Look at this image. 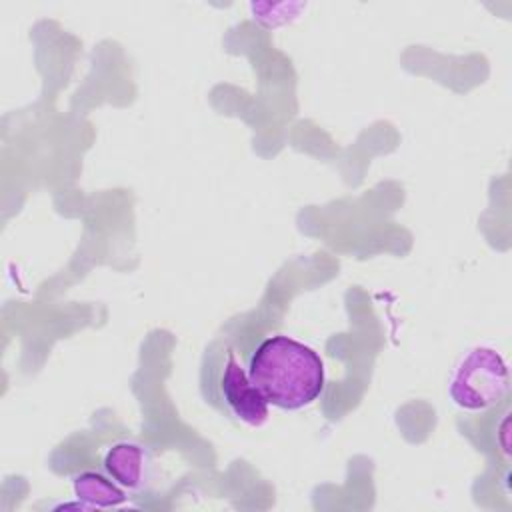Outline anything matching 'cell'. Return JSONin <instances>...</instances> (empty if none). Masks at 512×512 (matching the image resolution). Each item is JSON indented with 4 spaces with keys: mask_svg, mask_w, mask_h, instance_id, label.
<instances>
[{
    "mask_svg": "<svg viewBox=\"0 0 512 512\" xmlns=\"http://www.w3.org/2000/svg\"><path fill=\"white\" fill-rule=\"evenodd\" d=\"M74 494L86 508H112L126 500L122 486H118L108 474L94 470L80 472L74 478Z\"/></svg>",
    "mask_w": 512,
    "mask_h": 512,
    "instance_id": "obj_5",
    "label": "cell"
},
{
    "mask_svg": "<svg viewBox=\"0 0 512 512\" xmlns=\"http://www.w3.org/2000/svg\"><path fill=\"white\" fill-rule=\"evenodd\" d=\"M202 394L206 402L216 406L228 418L258 428L268 420V402L252 384L248 368H244L232 350L220 352L216 358L208 352L202 366Z\"/></svg>",
    "mask_w": 512,
    "mask_h": 512,
    "instance_id": "obj_2",
    "label": "cell"
},
{
    "mask_svg": "<svg viewBox=\"0 0 512 512\" xmlns=\"http://www.w3.org/2000/svg\"><path fill=\"white\" fill-rule=\"evenodd\" d=\"M102 468L124 490L142 492L152 482L154 460L144 446L136 442H118L106 452Z\"/></svg>",
    "mask_w": 512,
    "mask_h": 512,
    "instance_id": "obj_4",
    "label": "cell"
},
{
    "mask_svg": "<svg viewBox=\"0 0 512 512\" xmlns=\"http://www.w3.org/2000/svg\"><path fill=\"white\" fill-rule=\"evenodd\" d=\"M246 368L266 402L280 410L310 406L324 392L326 374L318 352L284 334L264 338Z\"/></svg>",
    "mask_w": 512,
    "mask_h": 512,
    "instance_id": "obj_1",
    "label": "cell"
},
{
    "mask_svg": "<svg viewBox=\"0 0 512 512\" xmlns=\"http://www.w3.org/2000/svg\"><path fill=\"white\" fill-rule=\"evenodd\" d=\"M510 372L502 354L492 346H474L454 364L448 396L464 412H488L508 400Z\"/></svg>",
    "mask_w": 512,
    "mask_h": 512,
    "instance_id": "obj_3",
    "label": "cell"
}]
</instances>
